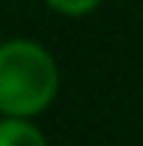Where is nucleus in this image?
Instances as JSON below:
<instances>
[{
    "label": "nucleus",
    "instance_id": "4",
    "mask_svg": "<svg viewBox=\"0 0 143 146\" xmlns=\"http://www.w3.org/2000/svg\"><path fill=\"white\" fill-rule=\"evenodd\" d=\"M0 116H3V113H0Z\"/></svg>",
    "mask_w": 143,
    "mask_h": 146
},
{
    "label": "nucleus",
    "instance_id": "1",
    "mask_svg": "<svg viewBox=\"0 0 143 146\" xmlns=\"http://www.w3.org/2000/svg\"><path fill=\"white\" fill-rule=\"evenodd\" d=\"M60 92L57 60L42 42L6 39L0 42V113L39 116Z\"/></svg>",
    "mask_w": 143,
    "mask_h": 146
},
{
    "label": "nucleus",
    "instance_id": "2",
    "mask_svg": "<svg viewBox=\"0 0 143 146\" xmlns=\"http://www.w3.org/2000/svg\"><path fill=\"white\" fill-rule=\"evenodd\" d=\"M48 137L33 116H0V146H42Z\"/></svg>",
    "mask_w": 143,
    "mask_h": 146
},
{
    "label": "nucleus",
    "instance_id": "3",
    "mask_svg": "<svg viewBox=\"0 0 143 146\" xmlns=\"http://www.w3.org/2000/svg\"><path fill=\"white\" fill-rule=\"evenodd\" d=\"M45 6H48L51 12H57V15H66V18H83L89 15V12L99 9L101 0H42Z\"/></svg>",
    "mask_w": 143,
    "mask_h": 146
}]
</instances>
